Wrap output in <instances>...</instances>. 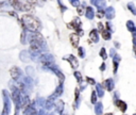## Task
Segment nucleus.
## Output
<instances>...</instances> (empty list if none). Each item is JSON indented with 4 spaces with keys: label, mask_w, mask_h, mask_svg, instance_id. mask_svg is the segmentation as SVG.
Segmentation results:
<instances>
[{
    "label": "nucleus",
    "mask_w": 136,
    "mask_h": 115,
    "mask_svg": "<svg viewBox=\"0 0 136 115\" xmlns=\"http://www.w3.org/2000/svg\"><path fill=\"white\" fill-rule=\"evenodd\" d=\"M97 101V95H96V92H93V95H92V102L93 103H96Z\"/></svg>",
    "instance_id": "a211bd4d"
},
{
    "label": "nucleus",
    "mask_w": 136,
    "mask_h": 115,
    "mask_svg": "<svg viewBox=\"0 0 136 115\" xmlns=\"http://www.w3.org/2000/svg\"><path fill=\"white\" fill-rule=\"evenodd\" d=\"M93 2L97 6V8L99 9H103L105 7V1L104 0H93Z\"/></svg>",
    "instance_id": "6e6552de"
},
{
    "label": "nucleus",
    "mask_w": 136,
    "mask_h": 115,
    "mask_svg": "<svg viewBox=\"0 0 136 115\" xmlns=\"http://www.w3.org/2000/svg\"><path fill=\"white\" fill-rule=\"evenodd\" d=\"M104 85H105V87H106V90L107 91H113L114 90V86H115V83H114V81L112 80V79H107L105 82H104Z\"/></svg>",
    "instance_id": "39448f33"
},
{
    "label": "nucleus",
    "mask_w": 136,
    "mask_h": 115,
    "mask_svg": "<svg viewBox=\"0 0 136 115\" xmlns=\"http://www.w3.org/2000/svg\"><path fill=\"white\" fill-rule=\"evenodd\" d=\"M120 61V57L119 56H114V60H113V64H114V73L116 74L117 73V69H118V63Z\"/></svg>",
    "instance_id": "0eeeda50"
},
{
    "label": "nucleus",
    "mask_w": 136,
    "mask_h": 115,
    "mask_svg": "<svg viewBox=\"0 0 136 115\" xmlns=\"http://www.w3.org/2000/svg\"><path fill=\"white\" fill-rule=\"evenodd\" d=\"M98 17H103V12L100 11V12L98 13Z\"/></svg>",
    "instance_id": "4be33fe9"
},
{
    "label": "nucleus",
    "mask_w": 136,
    "mask_h": 115,
    "mask_svg": "<svg viewBox=\"0 0 136 115\" xmlns=\"http://www.w3.org/2000/svg\"><path fill=\"white\" fill-rule=\"evenodd\" d=\"M115 105L120 109V111L121 112H126L127 111V109H128V106H127V103L126 102H123L122 100H119V99H117L116 101H115Z\"/></svg>",
    "instance_id": "f03ea898"
},
{
    "label": "nucleus",
    "mask_w": 136,
    "mask_h": 115,
    "mask_svg": "<svg viewBox=\"0 0 136 115\" xmlns=\"http://www.w3.org/2000/svg\"><path fill=\"white\" fill-rule=\"evenodd\" d=\"M106 29H107L110 32L113 31V26L111 25V23H106Z\"/></svg>",
    "instance_id": "6ab92c4d"
},
{
    "label": "nucleus",
    "mask_w": 136,
    "mask_h": 115,
    "mask_svg": "<svg viewBox=\"0 0 136 115\" xmlns=\"http://www.w3.org/2000/svg\"><path fill=\"white\" fill-rule=\"evenodd\" d=\"M96 109H97V110H96L97 113H99V114L102 113V105H101V103H98L97 107H96Z\"/></svg>",
    "instance_id": "f3484780"
},
{
    "label": "nucleus",
    "mask_w": 136,
    "mask_h": 115,
    "mask_svg": "<svg viewBox=\"0 0 136 115\" xmlns=\"http://www.w3.org/2000/svg\"><path fill=\"white\" fill-rule=\"evenodd\" d=\"M100 69H101V70H104V69H105V64H104V63L101 65V68H100Z\"/></svg>",
    "instance_id": "5701e85b"
},
{
    "label": "nucleus",
    "mask_w": 136,
    "mask_h": 115,
    "mask_svg": "<svg viewBox=\"0 0 136 115\" xmlns=\"http://www.w3.org/2000/svg\"><path fill=\"white\" fill-rule=\"evenodd\" d=\"M10 73H11V75H12V77L14 78V79H17V77H18V69H17L16 67H12L11 68V70H10Z\"/></svg>",
    "instance_id": "9b49d317"
},
{
    "label": "nucleus",
    "mask_w": 136,
    "mask_h": 115,
    "mask_svg": "<svg viewBox=\"0 0 136 115\" xmlns=\"http://www.w3.org/2000/svg\"><path fill=\"white\" fill-rule=\"evenodd\" d=\"M105 15H106V18H109V19L114 18L115 17V10H114V8H112V7L107 8L106 11H105Z\"/></svg>",
    "instance_id": "20e7f679"
},
{
    "label": "nucleus",
    "mask_w": 136,
    "mask_h": 115,
    "mask_svg": "<svg viewBox=\"0 0 136 115\" xmlns=\"http://www.w3.org/2000/svg\"><path fill=\"white\" fill-rule=\"evenodd\" d=\"M89 36H90L92 41H93V42H95V43H97V42L99 41V36H98V31H97V30H92V32L89 33Z\"/></svg>",
    "instance_id": "423d86ee"
},
{
    "label": "nucleus",
    "mask_w": 136,
    "mask_h": 115,
    "mask_svg": "<svg viewBox=\"0 0 136 115\" xmlns=\"http://www.w3.org/2000/svg\"><path fill=\"white\" fill-rule=\"evenodd\" d=\"M97 91H98V95H99L100 97L103 96V90H102L101 85H98V86H97Z\"/></svg>",
    "instance_id": "dca6fc26"
},
{
    "label": "nucleus",
    "mask_w": 136,
    "mask_h": 115,
    "mask_svg": "<svg viewBox=\"0 0 136 115\" xmlns=\"http://www.w3.org/2000/svg\"><path fill=\"white\" fill-rule=\"evenodd\" d=\"M127 28H128V30H129L130 32H133L134 30H136L135 24H134V21H132V20H128V23H127Z\"/></svg>",
    "instance_id": "1a4fd4ad"
},
{
    "label": "nucleus",
    "mask_w": 136,
    "mask_h": 115,
    "mask_svg": "<svg viewBox=\"0 0 136 115\" xmlns=\"http://www.w3.org/2000/svg\"><path fill=\"white\" fill-rule=\"evenodd\" d=\"M128 9L130 10V12H131L134 16H136V7L134 6L133 2H129V3H128Z\"/></svg>",
    "instance_id": "9d476101"
},
{
    "label": "nucleus",
    "mask_w": 136,
    "mask_h": 115,
    "mask_svg": "<svg viewBox=\"0 0 136 115\" xmlns=\"http://www.w3.org/2000/svg\"><path fill=\"white\" fill-rule=\"evenodd\" d=\"M98 28H99V31L102 32V31H104V28H103V25H102L101 23L98 24Z\"/></svg>",
    "instance_id": "aec40b11"
},
{
    "label": "nucleus",
    "mask_w": 136,
    "mask_h": 115,
    "mask_svg": "<svg viewBox=\"0 0 136 115\" xmlns=\"http://www.w3.org/2000/svg\"><path fill=\"white\" fill-rule=\"evenodd\" d=\"M24 21L26 24V27L31 31H36L39 29V23L36 18H34L31 15H25Z\"/></svg>",
    "instance_id": "f257e3e1"
},
{
    "label": "nucleus",
    "mask_w": 136,
    "mask_h": 115,
    "mask_svg": "<svg viewBox=\"0 0 136 115\" xmlns=\"http://www.w3.org/2000/svg\"><path fill=\"white\" fill-rule=\"evenodd\" d=\"M69 61H70V63L72 64V67H78V62H77V60L75 59V57H72V56H70L69 57Z\"/></svg>",
    "instance_id": "4468645a"
},
{
    "label": "nucleus",
    "mask_w": 136,
    "mask_h": 115,
    "mask_svg": "<svg viewBox=\"0 0 136 115\" xmlns=\"http://www.w3.org/2000/svg\"><path fill=\"white\" fill-rule=\"evenodd\" d=\"M28 1H29V2H31V3H35V2L37 1V0H28Z\"/></svg>",
    "instance_id": "b1692460"
},
{
    "label": "nucleus",
    "mask_w": 136,
    "mask_h": 115,
    "mask_svg": "<svg viewBox=\"0 0 136 115\" xmlns=\"http://www.w3.org/2000/svg\"><path fill=\"white\" fill-rule=\"evenodd\" d=\"M86 16H87V18L92 19L94 18V11L92 8H87V11H86Z\"/></svg>",
    "instance_id": "ddd939ff"
},
{
    "label": "nucleus",
    "mask_w": 136,
    "mask_h": 115,
    "mask_svg": "<svg viewBox=\"0 0 136 115\" xmlns=\"http://www.w3.org/2000/svg\"><path fill=\"white\" fill-rule=\"evenodd\" d=\"M87 81L89 82L90 84H95V83H96V82H95V80H94V79H90V78H87Z\"/></svg>",
    "instance_id": "412c9836"
},
{
    "label": "nucleus",
    "mask_w": 136,
    "mask_h": 115,
    "mask_svg": "<svg viewBox=\"0 0 136 115\" xmlns=\"http://www.w3.org/2000/svg\"><path fill=\"white\" fill-rule=\"evenodd\" d=\"M70 42H71V45L75 48H77L78 45H79V35H77L76 33L70 34Z\"/></svg>",
    "instance_id": "7ed1b4c3"
},
{
    "label": "nucleus",
    "mask_w": 136,
    "mask_h": 115,
    "mask_svg": "<svg viewBox=\"0 0 136 115\" xmlns=\"http://www.w3.org/2000/svg\"><path fill=\"white\" fill-rule=\"evenodd\" d=\"M102 33V37H103L104 40H110L111 39V32L109 30H104L101 32Z\"/></svg>",
    "instance_id": "f8f14e48"
},
{
    "label": "nucleus",
    "mask_w": 136,
    "mask_h": 115,
    "mask_svg": "<svg viewBox=\"0 0 136 115\" xmlns=\"http://www.w3.org/2000/svg\"><path fill=\"white\" fill-rule=\"evenodd\" d=\"M100 56L102 57V59H104V60L107 58V54H106V52H105V49H104V48H102V49H101V51H100Z\"/></svg>",
    "instance_id": "2eb2a0df"
}]
</instances>
